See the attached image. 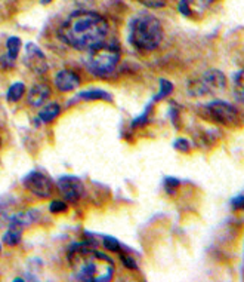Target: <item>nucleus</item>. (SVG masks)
<instances>
[{
  "instance_id": "1",
  "label": "nucleus",
  "mask_w": 244,
  "mask_h": 282,
  "mask_svg": "<svg viewBox=\"0 0 244 282\" xmlns=\"http://www.w3.org/2000/svg\"><path fill=\"white\" fill-rule=\"evenodd\" d=\"M110 25L101 14L91 11L73 12L59 27V39L80 51H92L102 45Z\"/></svg>"
},
{
  "instance_id": "2",
  "label": "nucleus",
  "mask_w": 244,
  "mask_h": 282,
  "mask_svg": "<svg viewBox=\"0 0 244 282\" xmlns=\"http://www.w3.org/2000/svg\"><path fill=\"white\" fill-rule=\"evenodd\" d=\"M67 259L75 279L85 282H107L114 276V262L104 253L98 251L94 243H74Z\"/></svg>"
},
{
  "instance_id": "3",
  "label": "nucleus",
  "mask_w": 244,
  "mask_h": 282,
  "mask_svg": "<svg viewBox=\"0 0 244 282\" xmlns=\"http://www.w3.org/2000/svg\"><path fill=\"white\" fill-rule=\"evenodd\" d=\"M129 41L142 51H152L163 41V28L160 21L150 14H141L131 22Z\"/></svg>"
},
{
  "instance_id": "4",
  "label": "nucleus",
  "mask_w": 244,
  "mask_h": 282,
  "mask_svg": "<svg viewBox=\"0 0 244 282\" xmlns=\"http://www.w3.org/2000/svg\"><path fill=\"white\" fill-rule=\"evenodd\" d=\"M120 61V51L113 45H99L92 49L88 60V68L98 78H105L114 73Z\"/></svg>"
},
{
  "instance_id": "5",
  "label": "nucleus",
  "mask_w": 244,
  "mask_h": 282,
  "mask_svg": "<svg viewBox=\"0 0 244 282\" xmlns=\"http://www.w3.org/2000/svg\"><path fill=\"white\" fill-rule=\"evenodd\" d=\"M226 88L225 75L219 70H209L200 78L189 82L188 92L192 97L216 95Z\"/></svg>"
},
{
  "instance_id": "6",
  "label": "nucleus",
  "mask_w": 244,
  "mask_h": 282,
  "mask_svg": "<svg viewBox=\"0 0 244 282\" xmlns=\"http://www.w3.org/2000/svg\"><path fill=\"white\" fill-rule=\"evenodd\" d=\"M205 116L212 122H218L222 125H234L238 121L237 110L225 101H212L205 107Z\"/></svg>"
},
{
  "instance_id": "7",
  "label": "nucleus",
  "mask_w": 244,
  "mask_h": 282,
  "mask_svg": "<svg viewBox=\"0 0 244 282\" xmlns=\"http://www.w3.org/2000/svg\"><path fill=\"white\" fill-rule=\"evenodd\" d=\"M24 186L28 192H31L33 195H36L38 198H49L54 192V186L52 182L42 172H31L25 177L24 180Z\"/></svg>"
},
{
  "instance_id": "8",
  "label": "nucleus",
  "mask_w": 244,
  "mask_h": 282,
  "mask_svg": "<svg viewBox=\"0 0 244 282\" xmlns=\"http://www.w3.org/2000/svg\"><path fill=\"white\" fill-rule=\"evenodd\" d=\"M58 189L61 195L64 196V199L68 202H77L85 192V186L82 180H78L77 177H71V175L61 177L58 180Z\"/></svg>"
},
{
  "instance_id": "9",
  "label": "nucleus",
  "mask_w": 244,
  "mask_h": 282,
  "mask_svg": "<svg viewBox=\"0 0 244 282\" xmlns=\"http://www.w3.org/2000/svg\"><path fill=\"white\" fill-rule=\"evenodd\" d=\"M25 64L36 75H45L48 72V61L45 54L34 43H27L25 46Z\"/></svg>"
},
{
  "instance_id": "10",
  "label": "nucleus",
  "mask_w": 244,
  "mask_h": 282,
  "mask_svg": "<svg viewBox=\"0 0 244 282\" xmlns=\"http://www.w3.org/2000/svg\"><path fill=\"white\" fill-rule=\"evenodd\" d=\"M55 85L61 92H70L80 86V78L71 70H61L55 76Z\"/></svg>"
},
{
  "instance_id": "11",
  "label": "nucleus",
  "mask_w": 244,
  "mask_h": 282,
  "mask_svg": "<svg viewBox=\"0 0 244 282\" xmlns=\"http://www.w3.org/2000/svg\"><path fill=\"white\" fill-rule=\"evenodd\" d=\"M51 97V89L48 85L45 83H36L34 86H31V89L28 91V102L33 107H40L43 105V102Z\"/></svg>"
},
{
  "instance_id": "12",
  "label": "nucleus",
  "mask_w": 244,
  "mask_h": 282,
  "mask_svg": "<svg viewBox=\"0 0 244 282\" xmlns=\"http://www.w3.org/2000/svg\"><path fill=\"white\" fill-rule=\"evenodd\" d=\"M22 229L24 226L21 223L12 220L11 226L8 227V232L3 235V242L9 246H15L21 242V236H22Z\"/></svg>"
},
{
  "instance_id": "13",
  "label": "nucleus",
  "mask_w": 244,
  "mask_h": 282,
  "mask_svg": "<svg viewBox=\"0 0 244 282\" xmlns=\"http://www.w3.org/2000/svg\"><path fill=\"white\" fill-rule=\"evenodd\" d=\"M59 113H61V105L57 102H51L38 112V119L45 123H49V122L55 121L59 116Z\"/></svg>"
},
{
  "instance_id": "14",
  "label": "nucleus",
  "mask_w": 244,
  "mask_h": 282,
  "mask_svg": "<svg viewBox=\"0 0 244 282\" xmlns=\"http://www.w3.org/2000/svg\"><path fill=\"white\" fill-rule=\"evenodd\" d=\"M25 92V85L22 82H17L14 85H11V88L8 89V94H6V100L11 101V102H15V101L21 100V97L24 95Z\"/></svg>"
},
{
  "instance_id": "15",
  "label": "nucleus",
  "mask_w": 244,
  "mask_h": 282,
  "mask_svg": "<svg viewBox=\"0 0 244 282\" xmlns=\"http://www.w3.org/2000/svg\"><path fill=\"white\" fill-rule=\"evenodd\" d=\"M82 100H107L111 101V97L110 94L101 91V89H92V91H86V92H82L78 95Z\"/></svg>"
},
{
  "instance_id": "16",
  "label": "nucleus",
  "mask_w": 244,
  "mask_h": 282,
  "mask_svg": "<svg viewBox=\"0 0 244 282\" xmlns=\"http://www.w3.org/2000/svg\"><path fill=\"white\" fill-rule=\"evenodd\" d=\"M6 49H8V55L11 58L17 60L19 49H21V41H19V38H9L6 41Z\"/></svg>"
},
{
  "instance_id": "17",
  "label": "nucleus",
  "mask_w": 244,
  "mask_h": 282,
  "mask_svg": "<svg viewBox=\"0 0 244 282\" xmlns=\"http://www.w3.org/2000/svg\"><path fill=\"white\" fill-rule=\"evenodd\" d=\"M172 91H173V85H172L169 81H166V79H161V81H160V92H158V95L154 98V101L166 98L168 95H170Z\"/></svg>"
},
{
  "instance_id": "18",
  "label": "nucleus",
  "mask_w": 244,
  "mask_h": 282,
  "mask_svg": "<svg viewBox=\"0 0 244 282\" xmlns=\"http://www.w3.org/2000/svg\"><path fill=\"white\" fill-rule=\"evenodd\" d=\"M102 245H104L105 250L113 251V253H120V250H121L120 242L117 241L115 238H111V236H105V238L102 239Z\"/></svg>"
},
{
  "instance_id": "19",
  "label": "nucleus",
  "mask_w": 244,
  "mask_h": 282,
  "mask_svg": "<svg viewBox=\"0 0 244 282\" xmlns=\"http://www.w3.org/2000/svg\"><path fill=\"white\" fill-rule=\"evenodd\" d=\"M234 89L237 94V98L243 100V72H238L234 78Z\"/></svg>"
},
{
  "instance_id": "20",
  "label": "nucleus",
  "mask_w": 244,
  "mask_h": 282,
  "mask_svg": "<svg viewBox=\"0 0 244 282\" xmlns=\"http://www.w3.org/2000/svg\"><path fill=\"white\" fill-rule=\"evenodd\" d=\"M68 209V206H67V203L62 201H54L51 203V206H49V211L52 213V214H59V213H65Z\"/></svg>"
},
{
  "instance_id": "21",
  "label": "nucleus",
  "mask_w": 244,
  "mask_h": 282,
  "mask_svg": "<svg viewBox=\"0 0 244 282\" xmlns=\"http://www.w3.org/2000/svg\"><path fill=\"white\" fill-rule=\"evenodd\" d=\"M144 6L151 8V9H160L166 6V0H139Z\"/></svg>"
},
{
  "instance_id": "22",
  "label": "nucleus",
  "mask_w": 244,
  "mask_h": 282,
  "mask_svg": "<svg viewBox=\"0 0 244 282\" xmlns=\"http://www.w3.org/2000/svg\"><path fill=\"white\" fill-rule=\"evenodd\" d=\"M120 260L123 262L125 267H128V269H131V270H136V269H138V264L135 262V259L131 257V256H128V254H121V256H120Z\"/></svg>"
},
{
  "instance_id": "23",
  "label": "nucleus",
  "mask_w": 244,
  "mask_h": 282,
  "mask_svg": "<svg viewBox=\"0 0 244 282\" xmlns=\"http://www.w3.org/2000/svg\"><path fill=\"white\" fill-rule=\"evenodd\" d=\"M178 187H179V182L176 179H166L165 180V189L169 195H173Z\"/></svg>"
},
{
  "instance_id": "24",
  "label": "nucleus",
  "mask_w": 244,
  "mask_h": 282,
  "mask_svg": "<svg viewBox=\"0 0 244 282\" xmlns=\"http://www.w3.org/2000/svg\"><path fill=\"white\" fill-rule=\"evenodd\" d=\"M175 149L179 150L181 153H188L189 152V143L185 138H179V140L175 141Z\"/></svg>"
},
{
  "instance_id": "25",
  "label": "nucleus",
  "mask_w": 244,
  "mask_h": 282,
  "mask_svg": "<svg viewBox=\"0 0 244 282\" xmlns=\"http://www.w3.org/2000/svg\"><path fill=\"white\" fill-rule=\"evenodd\" d=\"M179 11H181L182 15H187V17H189V15L192 14V11H191V8H189V0H181V3H179Z\"/></svg>"
},
{
  "instance_id": "26",
  "label": "nucleus",
  "mask_w": 244,
  "mask_h": 282,
  "mask_svg": "<svg viewBox=\"0 0 244 282\" xmlns=\"http://www.w3.org/2000/svg\"><path fill=\"white\" fill-rule=\"evenodd\" d=\"M232 208H234V209H243L244 208L243 195H238L237 198H234V199H232Z\"/></svg>"
},
{
  "instance_id": "27",
  "label": "nucleus",
  "mask_w": 244,
  "mask_h": 282,
  "mask_svg": "<svg viewBox=\"0 0 244 282\" xmlns=\"http://www.w3.org/2000/svg\"><path fill=\"white\" fill-rule=\"evenodd\" d=\"M51 2H52V0H40V3H42V5H49Z\"/></svg>"
},
{
  "instance_id": "28",
  "label": "nucleus",
  "mask_w": 244,
  "mask_h": 282,
  "mask_svg": "<svg viewBox=\"0 0 244 282\" xmlns=\"http://www.w3.org/2000/svg\"><path fill=\"white\" fill-rule=\"evenodd\" d=\"M207 2H209V3H212V2H215V0H207Z\"/></svg>"
},
{
  "instance_id": "29",
  "label": "nucleus",
  "mask_w": 244,
  "mask_h": 282,
  "mask_svg": "<svg viewBox=\"0 0 244 282\" xmlns=\"http://www.w3.org/2000/svg\"><path fill=\"white\" fill-rule=\"evenodd\" d=\"M0 253H2V245H0Z\"/></svg>"
},
{
  "instance_id": "30",
  "label": "nucleus",
  "mask_w": 244,
  "mask_h": 282,
  "mask_svg": "<svg viewBox=\"0 0 244 282\" xmlns=\"http://www.w3.org/2000/svg\"><path fill=\"white\" fill-rule=\"evenodd\" d=\"M0 146H2V140H0Z\"/></svg>"
}]
</instances>
